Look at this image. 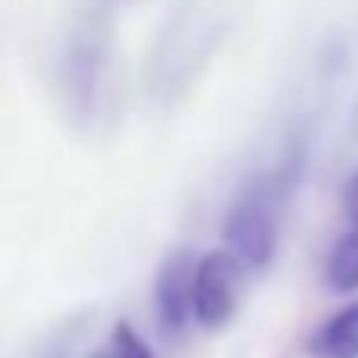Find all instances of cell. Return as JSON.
<instances>
[{
  "label": "cell",
  "instance_id": "5",
  "mask_svg": "<svg viewBox=\"0 0 358 358\" xmlns=\"http://www.w3.org/2000/svg\"><path fill=\"white\" fill-rule=\"evenodd\" d=\"M195 271L198 255L189 245L170 248L157 264L151 308L164 340H179L195 324Z\"/></svg>",
  "mask_w": 358,
  "mask_h": 358
},
{
  "label": "cell",
  "instance_id": "10",
  "mask_svg": "<svg viewBox=\"0 0 358 358\" xmlns=\"http://www.w3.org/2000/svg\"><path fill=\"white\" fill-rule=\"evenodd\" d=\"M104 3H129V0H104Z\"/></svg>",
  "mask_w": 358,
  "mask_h": 358
},
{
  "label": "cell",
  "instance_id": "3",
  "mask_svg": "<svg viewBox=\"0 0 358 358\" xmlns=\"http://www.w3.org/2000/svg\"><path fill=\"white\" fill-rule=\"evenodd\" d=\"M292 192L273 176V170H258L236 189L223 214V242L248 267L261 273L277 261L283 239V217Z\"/></svg>",
  "mask_w": 358,
  "mask_h": 358
},
{
  "label": "cell",
  "instance_id": "1",
  "mask_svg": "<svg viewBox=\"0 0 358 358\" xmlns=\"http://www.w3.org/2000/svg\"><path fill=\"white\" fill-rule=\"evenodd\" d=\"M57 92L63 113L82 132H101L117 107V35L104 3L69 22L57 54Z\"/></svg>",
  "mask_w": 358,
  "mask_h": 358
},
{
  "label": "cell",
  "instance_id": "6",
  "mask_svg": "<svg viewBox=\"0 0 358 358\" xmlns=\"http://www.w3.org/2000/svg\"><path fill=\"white\" fill-rule=\"evenodd\" d=\"M305 349L311 358H358V302L317 324Z\"/></svg>",
  "mask_w": 358,
  "mask_h": 358
},
{
  "label": "cell",
  "instance_id": "7",
  "mask_svg": "<svg viewBox=\"0 0 358 358\" xmlns=\"http://www.w3.org/2000/svg\"><path fill=\"white\" fill-rule=\"evenodd\" d=\"M324 280L330 292H355L358 289V223H349V229L330 245L324 261Z\"/></svg>",
  "mask_w": 358,
  "mask_h": 358
},
{
  "label": "cell",
  "instance_id": "8",
  "mask_svg": "<svg viewBox=\"0 0 358 358\" xmlns=\"http://www.w3.org/2000/svg\"><path fill=\"white\" fill-rule=\"evenodd\" d=\"M101 358H157V355L129 321H120L113 324L110 340H107Z\"/></svg>",
  "mask_w": 358,
  "mask_h": 358
},
{
  "label": "cell",
  "instance_id": "2",
  "mask_svg": "<svg viewBox=\"0 0 358 358\" xmlns=\"http://www.w3.org/2000/svg\"><path fill=\"white\" fill-rule=\"evenodd\" d=\"M229 31V0H182L157 31L148 57V94L155 104L173 107L182 101Z\"/></svg>",
  "mask_w": 358,
  "mask_h": 358
},
{
  "label": "cell",
  "instance_id": "9",
  "mask_svg": "<svg viewBox=\"0 0 358 358\" xmlns=\"http://www.w3.org/2000/svg\"><path fill=\"white\" fill-rule=\"evenodd\" d=\"M343 210H346L349 223H358V170L343 185Z\"/></svg>",
  "mask_w": 358,
  "mask_h": 358
},
{
  "label": "cell",
  "instance_id": "4",
  "mask_svg": "<svg viewBox=\"0 0 358 358\" xmlns=\"http://www.w3.org/2000/svg\"><path fill=\"white\" fill-rule=\"evenodd\" d=\"M248 267L223 248H210L198 258L195 271V324L204 330H223L236 317L245 292Z\"/></svg>",
  "mask_w": 358,
  "mask_h": 358
}]
</instances>
